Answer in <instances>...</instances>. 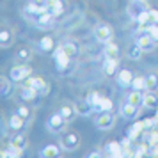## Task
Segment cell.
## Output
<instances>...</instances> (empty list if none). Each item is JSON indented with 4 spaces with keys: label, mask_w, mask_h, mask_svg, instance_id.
<instances>
[{
    "label": "cell",
    "mask_w": 158,
    "mask_h": 158,
    "mask_svg": "<svg viewBox=\"0 0 158 158\" xmlns=\"http://www.w3.org/2000/svg\"><path fill=\"white\" fill-rule=\"evenodd\" d=\"M126 11H128L130 20L139 22V18H140L146 11H149V7H148V2H146V0H130Z\"/></svg>",
    "instance_id": "1"
},
{
    "label": "cell",
    "mask_w": 158,
    "mask_h": 158,
    "mask_svg": "<svg viewBox=\"0 0 158 158\" xmlns=\"http://www.w3.org/2000/svg\"><path fill=\"white\" fill-rule=\"evenodd\" d=\"M32 75V68L29 64H20V66H13L9 71V78L13 82H25V78H29Z\"/></svg>",
    "instance_id": "2"
},
{
    "label": "cell",
    "mask_w": 158,
    "mask_h": 158,
    "mask_svg": "<svg viewBox=\"0 0 158 158\" xmlns=\"http://www.w3.org/2000/svg\"><path fill=\"white\" fill-rule=\"evenodd\" d=\"M66 124H68V121L59 112L57 114H52L48 117V121H46V126H48V131L50 133H62L66 130Z\"/></svg>",
    "instance_id": "3"
},
{
    "label": "cell",
    "mask_w": 158,
    "mask_h": 158,
    "mask_svg": "<svg viewBox=\"0 0 158 158\" xmlns=\"http://www.w3.org/2000/svg\"><path fill=\"white\" fill-rule=\"evenodd\" d=\"M60 146H62V149H66V151L78 149L80 135L75 133V131H66V133H62V137H60Z\"/></svg>",
    "instance_id": "4"
},
{
    "label": "cell",
    "mask_w": 158,
    "mask_h": 158,
    "mask_svg": "<svg viewBox=\"0 0 158 158\" xmlns=\"http://www.w3.org/2000/svg\"><path fill=\"white\" fill-rule=\"evenodd\" d=\"M94 36H96V39H98L100 43L107 44L108 41H112L114 30L110 29L107 23H100V25H96V29H94Z\"/></svg>",
    "instance_id": "5"
},
{
    "label": "cell",
    "mask_w": 158,
    "mask_h": 158,
    "mask_svg": "<svg viewBox=\"0 0 158 158\" xmlns=\"http://www.w3.org/2000/svg\"><path fill=\"white\" fill-rule=\"evenodd\" d=\"M114 124H115V115L112 114V110H110V112H103V114L96 119V126H98V130H101V131L112 130Z\"/></svg>",
    "instance_id": "6"
},
{
    "label": "cell",
    "mask_w": 158,
    "mask_h": 158,
    "mask_svg": "<svg viewBox=\"0 0 158 158\" xmlns=\"http://www.w3.org/2000/svg\"><path fill=\"white\" fill-rule=\"evenodd\" d=\"M137 43L140 44V48H142L144 52H153L155 48H156L158 41H155L148 32H139V36H137Z\"/></svg>",
    "instance_id": "7"
},
{
    "label": "cell",
    "mask_w": 158,
    "mask_h": 158,
    "mask_svg": "<svg viewBox=\"0 0 158 158\" xmlns=\"http://www.w3.org/2000/svg\"><path fill=\"white\" fill-rule=\"evenodd\" d=\"M34 22H36L37 29L50 30V29H53V25H55V16L48 15V13L44 11V13H41V15L36 16V20H34Z\"/></svg>",
    "instance_id": "8"
},
{
    "label": "cell",
    "mask_w": 158,
    "mask_h": 158,
    "mask_svg": "<svg viewBox=\"0 0 158 158\" xmlns=\"http://www.w3.org/2000/svg\"><path fill=\"white\" fill-rule=\"evenodd\" d=\"M53 59H55V64H57L59 69H66V68H68V64H69V60H71V57H69V55L64 52L62 44H60V46H57V50L53 52Z\"/></svg>",
    "instance_id": "9"
},
{
    "label": "cell",
    "mask_w": 158,
    "mask_h": 158,
    "mask_svg": "<svg viewBox=\"0 0 158 158\" xmlns=\"http://www.w3.org/2000/svg\"><path fill=\"white\" fill-rule=\"evenodd\" d=\"M23 85L32 87V89H36L37 93H46L48 91V85H46V82L41 77H29V78H25Z\"/></svg>",
    "instance_id": "10"
},
{
    "label": "cell",
    "mask_w": 158,
    "mask_h": 158,
    "mask_svg": "<svg viewBox=\"0 0 158 158\" xmlns=\"http://www.w3.org/2000/svg\"><path fill=\"white\" fill-rule=\"evenodd\" d=\"M139 108L140 107H137V105H131V103H124L121 107V115L126 119V121H133V119H137L139 117Z\"/></svg>",
    "instance_id": "11"
},
{
    "label": "cell",
    "mask_w": 158,
    "mask_h": 158,
    "mask_svg": "<svg viewBox=\"0 0 158 158\" xmlns=\"http://www.w3.org/2000/svg\"><path fill=\"white\" fill-rule=\"evenodd\" d=\"M133 73L130 71V69H121V71L115 75V80H117V84L121 87H131V82H133Z\"/></svg>",
    "instance_id": "12"
},
{
    "label": "cell",
    "mask_w": 158,
    "mask_h": 158,
    "mask_svg": "<svg viewBox=\"0 0 158 158\" xmlns=\"http://www.w3.org/2000/svg\"><path fill=\"white\" fill-rule=\"evenodd\" d=\"M15 41V32L9 29V27H4L2 32H0V46L2 48H9Z\"/></svg>",
    "instance_id": "13"
},
{
    "label": "cell",
    "mask_w": 158,
    "mask_h": 158,
    "mask_svg": "<svg viewBox=\"0 0 158 158\" xmlns=\"http://www.w3.org/2000/svg\"><path fill=\"white\" fill-rule=\"evenodd\" d=\"M46 13L52 16H60L64 13V6H62V2L60 0H48V4H46Z\"/></svg>",
    "instance_id": "14"
},
{
    "label": "cell",
    "mask_w": 158,
    "mask_h": 158,
    "mask_svg": "<svg viewBox=\"0 0 158 158\" xmlns=\"http://www.w3.org/2000/svg\"><path fill=\"white\" fill-rule=\"evenodd\" d=\"M22 153H23V149H20V148H16V146H13V144L9 142L7 148H4V149L0 151V156L2 158H20Z\"/></svg>",
    "instance_id": "15"
},
{
    "label": "cell",
    "mask_w": 158,
    "mask_h": 158,
    "mask_svg": "<svg viewBox=\"0 0 158 158\" xmlns=\"http://www.w3.org/2000/svg\"><path fill=\"white\" fill-rule=\"evenodd\" d=\"M142 53H144V50L140 48V44L137 43V41L130 44L128 50H126V55H128L130 60H139V59L142 57Z\"/></svg>",
    "instance_id": "16"
},
{
    "label": "cell",
    "mask_w": 158,
    "mask_h": 158,
    "mask_svg": "<svg viewBox=\"0 0 158 158\" xmlns=\"http://www.w3.org/2000/svg\"><path fill=\"white\" fill-rule=\"evenodd\" d=\"M144 91H135L131 89V93L128 94V103L131 105H137V107H144Z\"/></svg>",
    "instance_id": "17"
},
{
    "label": "cell",
    "mask_w": 158,
    "mask_h": 158,
    "mask_svg": "<svg viewBox=\"0 0 158 158\" xmlns=\"http://www.w3.org/2000/svg\"><path fill=\"white\" fill-rule=\"evenodd\" d=\"M105 151H107L108 156H115V158L124 156V155H123V144L121 142H110V144H107Z\"/></svg>",
    "instance_id": "18"
},
{
    "label": "cell",
    "mask_w": 158,
    "mask_h": 158,
    "mask_svg": "<svg viewBox=\"0 0 158 158\" xmlns=\"http://www.w3.org/2000/svg\"><path fill=\"white\" fill-rule=\"evenodd\" d=\"M117 66H119V60L117 59H105V64H103V71L107 77H114L115 71H117Z\"/></svg>",
    "instance_id": "19"
},
{
    "label": "cell",
    "mask_w": 158,
    "mask_h": 158,
    "mask_svg": "<svg viewBox=\"0 0 158 158\" xmlns=\"http://www.w3.org/2000/svg\"><path fill=\"white\" fill-rule=\"evenodd\" d=\"M59 114L64 117L68 123L75 121V117L78 115V112H77V108L75 107H69V105H64V107H60V110H59Z\"/></svg>",
    "instance_id": "20"
},
{
    "label": "cell",
    "mask_w": 158,
    "mask_h": 158,
    "mask_svg": "<svg viewBox=\"0 0 158 158\" xmlns=\"http://www.w3.org/2000/svg\"><path fill=\"white\" fill-rule=\"evenodd\" d=\"M146 84L149 93H158V73H148L146 75Z\"/></svg>",
    "instance_id": "21"
},
{
    "label": "cell",
    "mask_w": 158,
    "mask_h": 158,
    "mask_svg": "<svg viewBox=\"0 0 158 158\" xmlns=\"http://www.w3.org/2000/svg\"><path fill=\"white\" fill-rule=\"evenodd\" d=\"M23 121H25V119H23L22 115L16 112V114H13L11 117H9V128L15 130V131H18V130L23 128Z\"/></svg>",
    "instance_id": "22"
},
{
    "label": "cell",
    "mask_w": 158,
    "mask_h": 158,
    "mask_svg": "<svg viewBox=\"0 0 158 158\" xmlns=\"http://www.w3.org/2000/svg\"><path fill=\"white\" fill-rule=\"evenodd\" d=\"M105 59H117V55H119V48H117V44L112 43V41H108L107 44H105Z\"/></svg>",
    "instance_id": "23"
},
{
    "label": "cell",
    "mask_w": 158,
    "mask_h": 158,
    "mask_svg": "<svg viewBox=\"0 0 158 158\" xmlns=\"http://www.w3.org/2000/svg\"><path fill=\"white\" fill-rule=\"evenodd\" d=\"M59 155H60V149H59L55 144H48L41 151V156H44V158H53V156H59Z\"/></svg>",
    "instance_id": "24"
},
{
    "label": "cell",
    "mask_w": 158,
    "mask_h": 158,
    "mask_svg": "<svg viewBox=\"0 0 158 158\" xmlns=\"http://www.w3.org/2000/svg\"><path fill=\"white\" fill-rule=\"evenodd\" d=\"M144 107L146 108H158V96L156 93H149L144 96Z\"/></svg>",
    "instance_id": "25"
},
{
    "label": "cell",
    "mask_w": 158,
    "mask_h": 158,
    "mask_svg": "<svg viewBox=\"0 0 158 158\" xmlns=\"http://www.w3.org/2000/svg\"><path fill=\"white\" fill-rule=\"evenodd\" d=\"M75 108H77L78 115H89L91 114V110H94V107L87 100H85V103H84V101H78V103L75 105Z\"/></svg>",
    "instance_id": "26"
},
{
    "label": "cell",
    "mask_w": 158,
    "mask_h": 158,
    "mask_svg": "<svg viewBox=\"0 0 158 158\" xmlns=\"http://www.w3.org/2000/svg\"><path fill=\"white\" fill-rule=\"evenodd\" d=\"M20 94H22V100L32 101V100H34V98L37 96V91H36V89H32V87L23 85V87H22V91H20Z\"/></svg>",
    "instance_id": "27"
},
{
    "label": "cell",
    "mask_w": 158,
    "mask_h": 158,
    "mask_svg": "<svg viewBox=\"0 0 158 158\" xmlns=\"http://www.w3.org/2000/svg\"><path fill=\"white\" fill-rule=\"evenodd\" d=\"M11 144L16 146V148H20V149H25L27 148V135L25 133H18L11 139Z\"/></svg>",
    "instance_id": "28"
},
{
    "label": "cell",
    "mask_w": 158,
    "mask_h": 158,
    "mask_svg": "<svg viewBox=\"0 0 158 158\" xmlns=\"http://www.w3.org/2000/svg\"><path fill=\"white\" fill-rule=\"evenodd\" d=\"M131 89H135V91H148L146 77H135L133 82H131Z\"/></svg>",
    "instance_id": "29"
},
{
    "label": "cell",
    "mask_w": 158,
    "mask_h": 158,
    "mask_svg": "<svg viewBox=\"0 0 158 158\" xmlns=\"http://www.w3.org/2000/svg\"><path fill=\"white\" fill-rule=\"evenodd\" d=\"M144 128H146V126H144V121H142V123H135V124H133V126L128 130V139L135 140L137 137H139V133H140Z\"/></svg>",
    "instance_id": "30"
},
{
    "label": "cell",
    "mask_w": 158,
    "mask_h": 158,
    "mask_svg": "<svg viewBox=\"0 0 158 158\" xmlns=\"http://www.w3.org/2000/svg\"><path fill=\"white\" fill-rule=\"evenodd\" d=\"M46 11V7H41V6H37L36 2H32L30 0V4L25 7V13H29V15H34V16H37V15H41V13H44Z\"/></svg>",
    "instance_id": "31"
},
{
    "label": "cell",
    "mask_w": 158,
    "mask_h": 158,
    "mask_svg": "<svg viewBox=\"0 0 158 158\" xmlns=\"http://www.w3.org/2000/svg\"><path fill=\"white\" fill-rule=\"evenodd\" d=\"M114 107V103L108 100V98H101V101L98 103V107L94 108V110H100V112H110Z\"/></svg>",
    "instance_id": "32"
},
{
    "label": "cell",
    "mask_w": 158,
    "mask_h": 158,
    "mask_svg": "<svg viewBox=\"0 0 158 158\" xmlns=\"http://www.w3.org/2000/svg\"><path fill=\"white\" fill-rule=\"evenodd\" d=\"M39 48H41L43 52H50L52 48H53V39H52L50 36L43 37V39L39 41Z\"/></svg>",
    "instance_id": "33"
},
{
    "label": "cell",
    "mask_w": 158,
    "mask_h": 158,
    "mask_svg": "<svg viewBox=\"0 0 158 158\" xmlns=\"http://www.w3.org/2000/svg\"><path fill=\"white\" fill-rule=\"evenodd\" d=\"M16 57L20 59V60L29 62L30 59H32V50H30V48H20V50H18V53H16Z\"/></svg>",
    "instance_id": "34"
},
{
    "label": "cell",
    "mask_w": 158,
    "mask_h": 158,
    "mask_svg": "<svg viewBox=\"0 0 158 158\" xmlns=\"http://www.w3.org/2000/svg\"><path fill=\"white\" fill-rule=\"evenodd\" d=\"M0 91H2V96H9V93H11V82H9L7 77H2L0 78Z\"/></svg>",
    "instance_id": "35"
},
{
    "label": "cell",
    "mask_w": 158,
    "mask_h": 158,
    "mask_svg": "<svg viewBox=\"0 0 158 158\" xmlns=\"http://www.w3.org/2000/svg\"><path fill=\"white\" fill-rule=\"evenodd\" d=\"M144 155H149V142H142L137 146L135 156H144Z\"/></svg>",
    "instance_id": "36"
},
{
    "label": "cell",
    "mask_w": 158,
    "mask_h": 158,
    "mask_svg": "<svg viewBox=\"0 0 158 158\" xmlns=\"http://www.w3.org/2000/svg\"><path fill=\"white\" fill-rule=\"evenodd\" d=\"M87 101L93 105L94 108L98 107V103L101 101V96H100V93H96V91H93V93H89V96H87Z\"/></svg>",
    "instance_id": "37"
},
{
    "label": "cell",
    "mask_w": 158,
    "mask_h": 158,
    "mask_svg": "<svg viewBox=\"0 0 158 158\" xmlns=\"http://www.w3.org/2000/svg\"><path fill=\"white\" fill-rule=\"evenodd\" d=\"M148 34H149L155 41H158V23H149V27H148Z\"/></svg>",
    "instance_id": "38"
},
{
    "label": "cell",
    "mask_w": 158,
    "mask_h": 158,
    "mask_svg": "<svg viewBox=\"0 0 158 158\" xmlns=\"http://www.w3.org/2000/svg\"><path fill=\"white\" fill-rule=\"evenodd\" d=\"M62 48H64V52L69 55V57H73V55H77V46L73 43H66V44H62Z\"/></svg>",
    "instance_id": "39"
},
{
    "label": "cell",
    "mask_w": 158,
    "mask_h": 158,
    "mask_svg": "<svg viewBox=\"0 0 158 158\" xmlns=\"http://www.w3.org/2000/svg\"><path fill=\"white\" fill-rule=\"evenodd\" d=\"M18 114L22 115L23 119H29V117H30V110L27 107H23V105H22V107H18Z\"/></svg>",
    "instance_id": "40"
},
{
    "label": "cell",
    "mask_w": 158,
    "mask_h": 158,
    "mask_svg": "<svg viewBox=\"0 0 158 158\" xmlns=\"http://www.w3.org/2000/svg\"><path fill=\"white\" fill-rule=\"evenodd\" d=\"M149 15H151V23H158V11L156 9H149Z\"/></svg>",
    "instance_id": "41"
},
{
    "label": "cell",
    "mask_w": 158,
    "mask_h": 158,
    "mask_svg": "<svg viewBox=\"0 0 158 158\" xmlns=\"http://www.w3.org/2000/svg\"><path fill=\"white\" fill-rule=\"evenodd\" d=\"M32 2H36L37 6H41V7H46V4H48V0H32Z\"/></svg>",
    "instance_id": "42"
},
{
    "label": "cell",
    "mask_w": 158,
    "mask_h": 158,
    "mask_svg": "<svg viewBox=\"0 0 158 158\" xmlns=\"http://www.w3.org/2000/svg\"><path fill=\"white\" fill-rule=\"evenodd\" d=\"M98 156H101V151H93V153L89 155V158H98Z\"/></svg>",
    "instance_id": "43"
}]
</instances>
